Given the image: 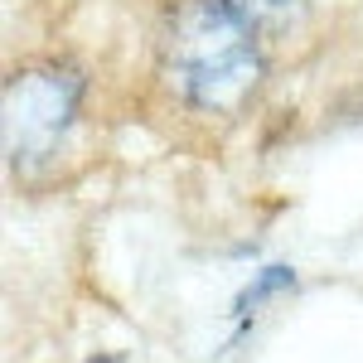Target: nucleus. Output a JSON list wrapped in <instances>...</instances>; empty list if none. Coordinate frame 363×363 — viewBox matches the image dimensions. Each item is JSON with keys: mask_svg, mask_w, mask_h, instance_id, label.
<instances>
[{"mask_svg": "<svg viewBox=\"0 0 363 363\" xmlns=\"http://www.w3.org/2000/svg\"><path fill=\"white\" fill-rule=\"evenodd\" d=\"M165 73L184 102L233 112L262 83L257 29L228 0H184L165 29Z\"/></svg>", "mask_w": 363, "mask_h": 363, "instance_id": "f257e3e1", "label": "nucleus"}, {"mask_svg": "<svg viewBox=\"0 0 363 363\" xmlns=\"http://www.w3.org/2000/svg\"><path fill=\"white\" fill-rule=\"evenodd\" d=\"M83 102V78L58 63L20 68L5 83V150L15 165H34L54 155V145L68 136Z\"/></svg>", "mask_w": 363, "mask_h": 363, "instance_id": "f03ea898", "label": "nucleus"}, {"mask_svg": "<svg viewBox=\"0 0 363 363\" xmlns=\"http://www.w3.org/2000/svg\"><path fill=\"white\" fill-rule=\"evenodd\" d=\"M291 286H296V277H291L286 267H262V272L238 291V301H233V320H238V325H247L252 315H262L267 301H277L281 291H291Z\"/></svg>", "mask_w": 363, "mask_h": 363, "instance_id": "7ed1b4c3", "label": "nucleus"}, {"mask_svg": "<svg viewBox=\"0 0 363 363\" xmlns=\"http://www.w3.org/2000/svg\"><path fill=\"white\" fill-rule=\"evenodd\" d=\"M257 34H277V29L296 25L306 15V0H228Z\"/></svg>", "mask_w": 363, "mask_h": 363, "instance_id": "20e7f679", "label": "nucleus"}]
</instances>
